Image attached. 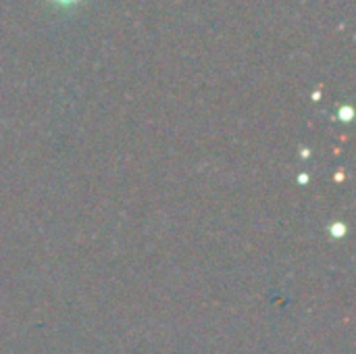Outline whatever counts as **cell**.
<instances>
[{
    "mask_svg": "<svg viewBox=\"0 0 356 354\" xmlns=\"http://www.w3.org/2000/svg\"><path fill=\"white\" fill-rule=\"evenodd\" d=\"M52 2L63 4V6H71V4H75V2H79V0H52Z\"/></svg>",
    "mask_w": 356,
    "mask_h": 354,
    "instance_id": "cell-1",
    "label": "cell"
}]
</instances>
